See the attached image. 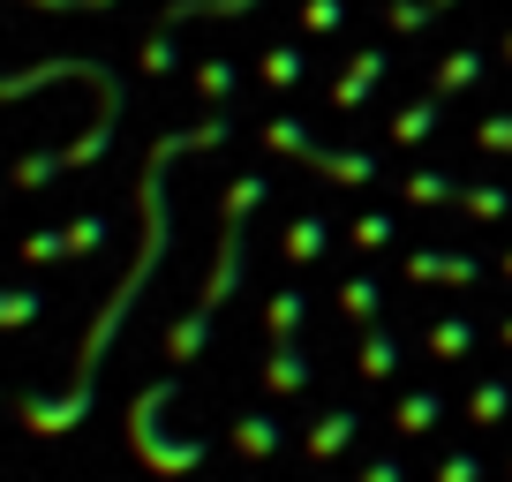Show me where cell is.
I'll return each mask as SVG.
<instances>
[{"mask_svg": "<svg viewBox=\"0 0 512 482\" xmlns=\"http://www.w3.org/2000/svg\"><path fill=\"white\" fill-rule=\"evenodd\" d=\"M437 482H475V460H452V467H445Z\"/></svg>", "mask_w": 512, "mask_h": 482, "instance_id": "obj_1", "label": "cell"}, {"mask_svg": "<svg viewBox=\"0 0 512 482\" xmlns=\"http://www.w3.org/2000/svg\"><path fill=\"white\" fill-rule=\"evenodd\" d=\"M362 482H400V467H392V460H377V467H369Z\"/></svg>", "mask_w": 512, "mask_h": 482, "instance_id": "obj_2", "label": "cell"}]
</instances>
